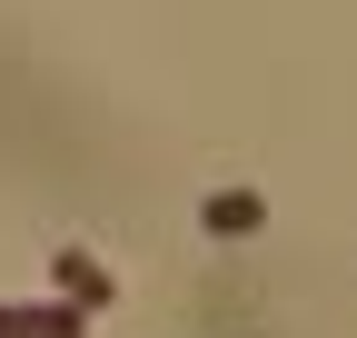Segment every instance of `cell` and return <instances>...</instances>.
I'll list each match as a JSON object with an SVG mask.
<instances>
[{
    "label": "cell",
    "instance_id": "1",
    "mask_svg": "<svg viewBox=\"0 0 357 338\" xmlns=\"http://www.w3.org/2000/svg\"><path fill=\"white\" fill-rule=\"evenodd\" d=\"M0 338H79V318H70V309H40V318L10 309V318H0Z\"/></svg>",
    "mask_w": 357,
    "mask_h": 338
},
{
    "label": "cell",
    "instance_id": "2",
    "mask_svg": "<svg viewBox=\"0 0 357 338\" xmlns=\"http://www.w3.org/2000/svg\"><path fill=\"white\" fill-rule=\"evenodd\" d=\"M208 229H218V239H229V229H258V199H248V189H238V199H208Z\"/></svg>",
    "mask_w": 357,
    "mask_h": 338
}]
</instances>
